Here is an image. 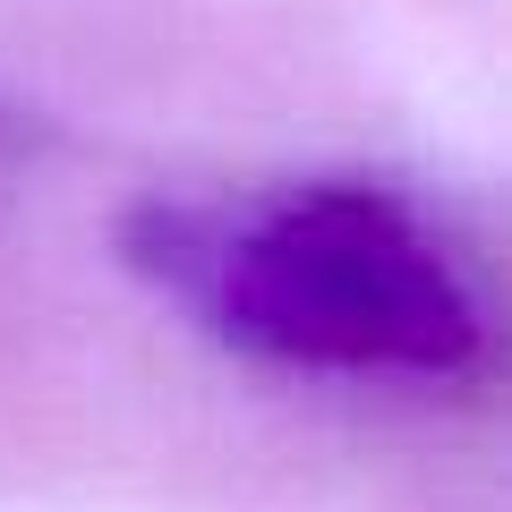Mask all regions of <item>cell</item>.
Wrapping results in <instances>:
<instances>
[{
    "mask_svg": "<svg viewBox=\"0 0 512 512\" xmlns=\"http://www.w3.org/2000/svg\"><path fill=\"white\" fill-rule=\"evenodd\" d=\"M265 265V308L299 333V342L333 350H436L453 325V299L427 282L410 248L376 231V222H299L291 239L256 248Z\"/></svg>",
    "mask_w": 512,
    "mask_h": 512,
    "instance_id": "cell-1",
    "label": "cell"
}]
</instances>
